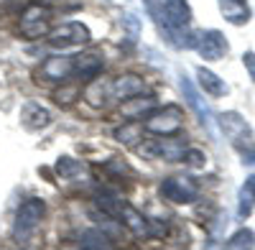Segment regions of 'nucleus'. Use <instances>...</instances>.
<instances>
[{
  "instance_id": "7ed1b4c3",
  "label": "nucleus",
  "mask_w": 255,
  "mask_h": 250,
  "mask_svg": "<svg viewBox=\"0 0 255 250\" xmlns=\"http://www.w3.org/2000/svg\"><path fill=\"white\" fill-rule=\"evenodd\" d=\"M90 41H92V33L82 20H67V23H61L54 31H49V46L59 49V51L84 46V44H90Z\"/></svg>"
},
{
  "instance_id": "412c9836",
  "label": "nucleus",
  "mask_w": 255,
  "mask_h": 250,
  "mask_svg": "<svg viewBox=\"0 0 255 250\" xmlns=\"http://www.w3.org/2000/svg\"><path fill=\"white\" fill-rule=\"evenodd\" d=\"M238 202H240V204H238V215H240L243 220H245V217H250L253 207H255V174L245 179L243 189H240V199H238Z\"/></svg>"
},
{
  "instance_id": "0eeeda50",
  "label": "nucleus",
  "mask_w": 255,
  "mask_h": 250,
  "mask_svg": "<svg viewBox=\"0 0 255 250\" xmlns=\"http://www.w3.org/2000/svg\"><path fill=\"white\" fill-rule=\"evenodd\" d=\"M194 49H197V54H199L204 61H220V59L227 56L230 44H227V38H225L222 31L207 28V31L194 33Z\"/></svg>"
},
{
  "instance_id": "ddd939ff",
  "label": "nucleus",
  "mask_w": 255,
  "mask_h": 250,
  "mask_svg": "<svg viewBox=\"0 0 255 250\" xmlns=\"http://www.w3.org/2000/svg\"><path fill=\"white\" fill-rule=\"evenodd\" d=\"M20 125L26 130H44L51 125V113L49 108H44L41 102H33L28 100L23 108H20Z\"/></svg>"
},
{
  "instance_id": "20e7f679",
  "label": "nucleus",
  "mask_w": 255,
  "mask_h": 250,
  "mask_svg": "<svg viewBox=\"0 0 255 250\" xmlns=\"http://www.w3.org/2000/svg\"><path fill=\"white\" fill-rule=\"evenodd\" d=\"M184 125V113L176 105H166V108H156L151 115H145L143 130L153 133V135H176Z\"/></svg>"
},
{
  "instance_id": "a878e982",
  "label": "nucleus",
  "mask_w": 255,
  "mask_h": 250,
  "mask_svg": "<svg viewBox=\"0 0 255 250\" xmlns=\"http://www.w3.org/2000/svg\"><path fill=\"white\" fill-rule=\"evenodd\" d=\"M181 163H186L189 169H202V166L207 163V156L197 148H186L184 156H181Z\"/></svg>"
},
{
  "instance_id": "6ab92c4d",
  "label": "nucleus",
  "mask_w": 255,
  "mask_h": 250,
  "mask_svg": "<svg viewBox=\"0 0 255 250\" xmlns=\"http://www.w3.org/2000/svg\"><path fill=\"white\" fill-rule=\"evenodd\" d=\"M197 79H199V87H202L209 97H225V95H227L225 79H220L215 72H209V69L199 67V69H197Z\"/></svg>"
},
{
  "instance_id": "9d476101",
  "label": "nucleus",
  "mask_w": 255,
  "mask_h": 250,
  "mask_svg": "<svg viewBox=\"0 0 255 250\" xmlns=\"http://www.w3.org/2000/svg\"><path fill=\"white\" fill-rule=\"evenodd\" d=\"M118 220H123L120 225H125L128 230H130L135 238H151L153 235V227H151V220H145L143 212H138L133 204H125L120 202L118 204V212H115Z\"/></svg>"
},
{
  "instance_id": "4be33fe9",
  "label": "nucleus",
  "mask_w": 255,
  "mask_h": 250,
  "mask_svg": "<svg viewBox=\"0 0 255 250\" xmlns=\"http://www.w3.org/2000/svg\"><path fill=\"white\" fill-rule=\"evenodd\" d=\"M140 135H143V123H138V120H125L120 128H115V133H113V138L118 143H125V145L140 140Z\"/></svg>"
},
{
  "instance_id": "39448f33",
  "label": "nucleus",
  "mask_w": 255,
  "mask_h": 250,
  "mask_svg": "<svg viewBox=\"0 0 255 250\" xmlns=\"http://www.w3.org/2000/svg\"><path fill=\"white\" fill-rule=\"evenodd\" d=\"M189 145L179 138H171V135H161L158 140H148L143 145H138V156L143 158H151V161H166V163H176L181 161L184 151Z\"/></svg>"
},
{
  "instance_id": "b1692460",
  "label": "nucleus",
  "mask_w": 255,
  "mask_h": 250,
  "mask_svg": "<svg viewBox=\"0 0 255 250\" xmlns=\"http://www.w3.org/2000/svg\"><path fill=\"white\" fill-rule=\"evenodd\" d=\"M225 245H227V248H232V250L255 248V233H253V230H248V227H243V230H238V233L232 235V238H230Z\"/></svg>"
},
{
  "instance_id": "1a4fd4ad",
  "label": "nucleus",
  "mask_w": 255,
  "mask_h": 250,
  "mask_svg": "<svg viewBox=\"0 0 255 250\" xmlns=\"http://www.w3.org/2000/svg\"><path fill=\"white\" fill-rule=\"evenodd\" d=\"M105 69V56L100 51H82L74 54V69L72 77H77L79 82H92L102 74Z\"/></svg>"
},
{
  "instance_id": "4468645a",
  "label": "nucleus",
  "mask_w": 255,
  "mask_h": 250,
  "mask_svg": "<svg viewBox=\"0 0 255 250\" xmlns=\"http://www.w3.org/2000/svg\"><path fill=\"white\" fill-rule=\"evenodd\" d=\"M220 128L227 135V140H232V145H238V143L253 138L250 125L245 123V118L240 113H225V115H220Z\"/></svg>"
},
{
  "instance_id": "f257e3e1",
  "label": "nucleus",
  "mask_w": 255,
  "mask_h": 250,
  "mask_svg": "<svg viewBox=\"0 0 255 250\" xmlns=\"http://www.w3.org/2000/svg\"><path fill=\"white\" fill-rule=\"evenodd\" d=\"M46 215V202L38 199V197H31L26 199L23 204L18 207L15 212V222H13V240L15 243H28L36 230L41 227V220Z\"/></svg>"
},
{
  "instance_id": "f03ea898",
  "label": "nucleus",
  "mask_w": 255,
  "mask_h": 250,
  "mask_svg": "<svg viewBox=\"0 0 255 250\" xmlns=\"http://www.w3.org/2000/svg\"><path fill=\"white\" fill-rule=\"evenodd\" d=\"M18 28L26 38H44L51 31V10L44 3H28L23 10H20V20Z\"/></svg>"
},
{
  "instance_id": "a211bd4d",
  "label": "nucleus",
  "mask_w": 255,
  "mask_h": 250,
  "mask_svg": "<svg viewBox=\"0 0 255 250\" xmlns=\"http://www.w3.org/2000/svg\"><path fill=\"white\" fill-rule=\"evenodd\" d=\"M77 245L87 248V250H110L113 248V238L108 233H102V227H87V230H79Z\"/></svg>"
},
{
  "instance_id": "393cba45",
  "label": "nucleus",
  "mask_w": 255,
  "mask_h": 250,
  "mask_svg": "<svg viewBox=\"0 0 255 250\" xmlns=\"http://www.w3.org/2000/svg\"><path fill=\"white\" fill-rule=\"evenodd\" d=\"M105 171H110V174H115L118 179H123V176H135V171L130 169V166H128L125 161H120V158H113V161H108L105 163Z\"/></svg>"
},
{
  "instance_id": "f8f14e48",
  "label": "nucleus",
  "mask_w": 255,
  "mask_h": 250,
  "mask_svg": "<svg viewBox=\"0 0 255 250\" xmlns=\"http://www.w3.org/2000/svg\"><path fill=\"white\" fill-rule=\"evenodd\" d=\"M158 108V102L153 95H135V97H128L123 100V105H120V115L125 120H143L145 115H151L153 110Z\"/></svg>"
},
{
  "instance_id": "cd10ccee",
  "label": "nucleus",
  "mask_w": 255,
  "mask_h": 250,
  "mask_svg": "<svg viewBox=\"0 0 255 250\" xmlns=\"http://www.w3.org/2000/svg\"><path fill=\"white\" fill-rule=\"evenodd\" d=\"M243 67L248 69L250 79L255 82V51H245V54H243Z\"/></svg>"
},
{
  "instance_id": "aec40b11",
  "label": "nucleus",
  "mask_w": 255,
  "mask_h": 250,
  "mask_svg": "<svg viewBox=\"0 0 255 250\" xmlns=\"http://www.w3.org/2000/svg\"><path fill=\"white\" fill-rule=\"evenodd\" d=\"M108 95L113 97L110 85H105V82H100V79L87 82V90H84V100H87L92 108H105V105H108Z\"/></svg>"
},
{
  "instance_id": "c85d7f7f",
  "label": "nucleus",
  "mask_w": 255,
  "mask_h": 250,
  "mask_svg": "<svg viewBox=\"0 0 255 250\" xmlns=\"http://www.w3.org/2000/svg\"><path fill=\"white\" fill-rule=\"evenodd\" d=\"M38 3H44V5H54V3H61V0H38Z\"/></svg>"
},
{
  "instance_id": "6e6552de",
  "label": "nucleus",
  "mask_w": 255,
  "mask_h": 250,
  "mask_svg": "<svg viewBox=\"0 0 255 250\" xmlns=\"http://www.w3.org/2000/svg\"><path fill=\"white\" fill-rule=\"evenodd\" d=\"M179 87H181V92H184V97H186V105L197 113V118H199V123H202V128H204L209 135H215V115H212L209 105L199 97L197 87L191 85V79H189L184 72L179 74Z\"/></svg>"
},
{
  "instance_id": "9b49d317",
  "label": "nucleus",
  "mask_w": 255,
  "mask_h": 250,
  "mask_svg": "<svg viewBox=\"0 0 255 250\" xmlns=\"http://www.w3.org/2000/svg\"><path fill=\"white\" fill-rule=\"evenodd\" d=\"M72 69H74V56H67V54H54L49 56L44 64H41V77L46 82H67L72 77Z\"/></svg>"
},
{
  "instance_id": "bb28decb",
  "label": "nucleus",
  "mask_w": 255,
  "mask_h": 250,
  "mask_svg": "<svg viewBox=\"0 0 255 250\" xmlns=\"http://www.w3.org/2000/svg\"><path fill=\"white\" fill-rule=\"evenodd\" d=\"M77 95H79L77 87H72V90H59V92H56V102H59V105H69Z\"/></svg>"
},
{
  "instance_id": "dca6fc26",
  "label": "nucleus",
  "mask_w": 255,
  "mask_h": 250,
  "mask_svg": "<svg viewBox=\"0 0 255 250\" xmlns=\"http://www.w3.org/2000/svg\"><path fill=\"white\" fill-rule=\"evenodd\" d=\"M220 5V13L227 23L232 26H245L250 20V5L248 0H217Z\"/></svg>"
},
{
  "instance_id": "5701e85b",
  "label": "nucleus",
  "mask_w": 255,
  "mask_h": 250,
  "mask_svg": "<svg viewBox=\"0 0 255 250\" xmlns=\"http://www.w3.org/2000/svg\"><path fill=\"white\" fill-rule=\"evenodd\" d=\"M123 31H125V38L128 44H135L140 38V31H143V23L135 13H123Z\"/></svg>"
},
{
  "instance_id": "2eb2a0df",
  "label": "nucleus",
  "mask_w": 255,
  "mask_h": 250,
  "mask_svg": "<svg viewBox=\"0 0 255 250\" xmlns=\"http://www.w3.org/2000/svg\"><path fill=\"white\" fill-rule=\"evenodd\" d=\"M110 92H113V100H128V97H135V95H140V92H145V82H143V77H138V74H120V77H115V82L110 85Z\"/></svg>"
},
{
  "instance_id": "f3484780",
  "label": "nucleus",
  "mask_w": 255,
  "mask_h": 250,
  "mask_svg": "<svg viewBox=\"0 0 255 250\" xmlns=\"http://www.w3.org/2000/svg\"><path fill=\"white\" fill-rule=\"evenodd\" d=\"M54 171L64 181H77V179H87V163L72 158V156H59L54 163Z\"/></svg>"
},
{
  "instance_id": "423d86ee",
  "label": "nucleus",
  "mask_w": 255,
  "mask_h": 250,
  "mask_svg": "<svg viewBox=\"0 0 255 250\" xmlns=\"http://www.w3.org/2000/svg\"><path fill=\"white\" fill-rule=\"evenodd\" d=\"M158 194L171 204H191L199 197V186L194 179L186 176H168L158 184Z\"/></svg>"
}]
</instances>
